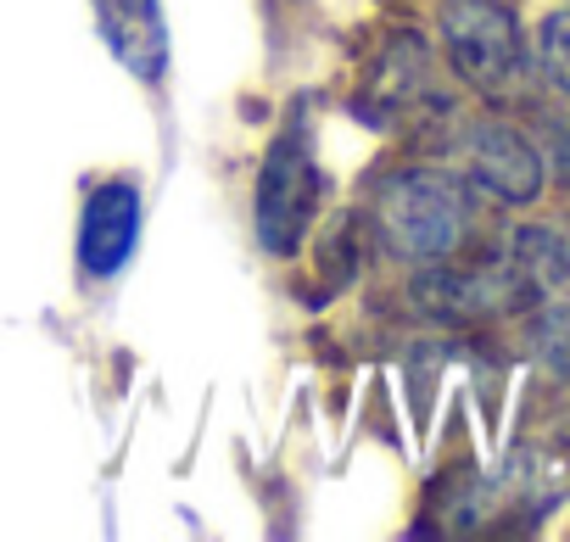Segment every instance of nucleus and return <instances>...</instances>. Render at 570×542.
I'll return each instance as SVG.
<instances>
[{"mask_svg": "<svg viewBox=\"0 0 570 542\" xmlns=\"http://www.w3.org/2000/svg\"><path fill=\"white\" fill-rule=\"evenodd\" d=\"M442 46H448L453 73L470 90H481L492 101H509L525 90V40L503 0H448Z\"/></svg>", "mask_w": 570, "mask_h": 542, "instance_id": "obj_2", "label": "nucleus"}, {"mask_svg": "<svg viewBox=\"0 0 570 542\" xmlns=\"http://www.w3.org/2000/svg\"><path fill=\"white\" fill-rule=\"evenodd\" d=\"M257 240L274 257H292L308 240V224L320 213V168H314V146L303 129L274 135L263 174H257Z\"/></svg>", "mask_w": 570, "mask_h": 542, "instance_id": "obj_3", "label": "nucleus"}, {"mask_svg": "<svg viewBox=\"0 0 570 542\" xmlns=\"http://www.w3.org/2000/svg\"><path fill=\"white\" fill-rule=\"evenodd\" d=\"M542 135H548V157H553V168H559V179L570 185V124H548Z\"/></svg>", "mask_w": 570, "mask_h": 542, "instance_id": "obj_11", "label": "nucleus"}, {"mask_svg": "<svg viewBox=\"0 0 570 542\" xmlns=\"http://www.w3.org/2000/svg\"><path fill=\"white\" fill-rule=\"evenodd\" d=\"M509 263L525 275V286L542 297V292H559L570 286V240L553 229V224H520L509 240H503Z\"/></svg>", "mask_w": 570, "mask_h": 542, "instance_id": "obj_8", "label": "nucleus"}, {"mask_svg": "<svg viewBox=\"0 0 570 542\" xmlns=\"http://www.w3.org/2000/svg\"><path fill=\"white\" fill-rule=\"evenodd\" d=\"M537 62H542L548 85L570 101V7L542 18V29H537Z\"/></svg>", "mask_w": 570, "mask_h": 542, "instance_id": "obj_10", "label": "nucleus"}, {"mask_svg": "<svg viewBox=\"0 0 570 542\" xmlns=\"http://www.w3.org/2000/svg\"><path fill=\"white\" fill-rule=\"evenodd\" d=\"M459 157L464 174L481 196L503 201V207H525L542 190V151L531 146V135H520L514 124L481 118L459 135Z\"/></svg>", "mask_w": 570, "mask_h": 542, "instance_id": "obj_5", "label": "nucleus"}, {"mask_svg": "<svg viewBox=\"0 0 570 542\" xmlns=\"http://www.w3.org/2000/svg\"><path fill=\"white\" fill-rule=\"evenodd\" d=\"M537 292L525 286V275L509 263V252H492V257H475V263H431L425 275L414 280V303L436 319H453V325H475V319H498V314H514L525 308Z\"/></svg>", "mask_w": 570, "mask_h": 542, "instance_id": "obj_4", "label": "nucleus"}, {"mask_svg": "<svg viewBox=\"0 0 570 542\" xmlns=\"http://www.w3.org/2000/svg\"><path fill=\"white\" fill-rule=\"evenodd\" d=\"M381 235L392 257L409 263H442L470 235V201L453 174L436 168H403L381 185Z\"/></svg>", "mask_w": 570, "mask_h": 542, "instance_id": "obj_1", "label": "nucleus"}, {"mask_svg": "<svg viewBox=\"0 0 570 542\" xmlns=\"http://www.w3.org/2000/svg\"><path fill=\"white\" fill-rule=\"evenodd\" d=\"M135 240H140V185L129 174H112V179L90 185L85 213H79V263H85V275L112 280L135 257Z\"/></svg>", "mask_w": 570, "mask_h": 542, "instance_id": "obj_6", "label": "nucleus"}, {"mask_svg": "<svg viewBox=\"0 0 570 542\" xmlns=\"http://www.w3.org/2000/svg\"><path fill=\"white\" fill-rule=\"evenodd\" d=\"M525 347H531V358L548 375L570 381V308H542L531 319V331H525Z\"/></svg>", "mask_w": 570, "mask_h": 542, "instance_id": "obj_9", "label": "nucleus"}, {"mask_svg": "<svg viewBox=\"0 0 570 542\" xmlns=\"http://www.w3.org/2000/svg\"><path fill=\"white\" fill-rule=\"evenodd\" d=\"M96 12V29L107 40V51L146 85L163 79L168 68V23H163V7L157 0H90Z\"/></svg>", "mask_w": 570, "mask_h": 542, "instance_id": "obj_7", "label": "nucleus"}]
</instances>
